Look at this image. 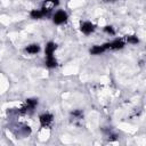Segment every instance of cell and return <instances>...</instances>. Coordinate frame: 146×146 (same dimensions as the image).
I'll return each instance as SVG.
<instances>
[{
    "instance_id": "obj_8",
    "label": "cell",
    "mask_w": 146,
    "mask_h": 146,
    "mask_svg": "<svg viewBox=\"0 0 146 146\" xmlns=\"http://www.w3.org/2000/svg\"><path fill=\"white\" fill-rule=\"evenodd\" d=\"M30 16L33 19H40V18H42V17H44L47 15H46V13L42 9H33V10H31Z\"/></svg>"
},
{
    "instance_id": "obj_5",
    "label": "cell",
    "mask_w": 146,
    "mask_h": 146,
    "mask_svg": "<svg viewBox=\"0 0 146 146\" xmlns=\"http://www.w3.org/2000/svg\"><path fill=\"white\" fill-rule=\"evenodd\" d=\"M25 103H26V106L22 108V111H21L22 113H26L27 111H32V110H34V108L36 107V105H38V100H36L35 98H27Z\"/></svg>"
},
{
    "instance_id": "obj_15",
    "label": "cell",
    "mask_w": 146,
    "mask_h": 146,
    "mask_svg": "<svg viewBox=\"0 0 146 146\" xmlns=\"http://www.w3.org/2000/svg\"><path fill=\"white\" fill-rule=\"evenodd\" d=\"M105 2H113V1H115V0H104Z\"/></svg>"
},
{
    "instance_id": "obj_9",
    "label": "cell",
    "mask_w": 146,
    "mask_h": 146,
    "mask_svg": "<svg viewBox=\"0 0 146 146\" xmlns=\"http://www.w3.org/2000/svg\"><path fill=\"white\" fill-rule=\"evenodd\" d=\"M25 51L30 55H35L40 51V46L38 43H32V44H29L26 48H25Z\"/></svg>"
},
{
    "instance_id": "obj_3",
    "label": "cell",
    "mask_w": 146,
    "mask_h": 146,
    "mask_svg": "<svg viewBox=\"0 0 146 146\" xmlns=\"http://www.w3.org/2000/svg\"><path fill=\"white\" fill-rule=\"evenodd\" d=\"M80 31L86 34V35H89L90 33H92L95 31V25L91 23V22H82L80 24Z\"/></svg>"
},
{
    "instance_id": "obj_7",
    "label": "cell",
    "mask_w": 146,
    "mask_h": 146,
    "mask_svg": "<svg viewBox=\"0 0 146 146\" xmlns=\"http://www.w3.org/2000/svg\"><path fill=\"white\" fill-rule=\"evenodd\" d=\"M110 49H113V50H119V49H122L124 47V41L122 39H115L114 41L110 42Z\"/></svg>"
},
{
    "instance_id": "obj_4",
    "label": "cell",
    "mask_w": 146,
    "mask_h": 146,
    "mask_svg": "<svg viewBox=\"0 0 146 146\" xmlns=\"http://www.w3.org/2000/svg\"><path fill=\"white\" fill-rule=\"evenodd\" d=\"M54 120V115L51 113H43L39 116V121L41 127H48Z\"/></svg>"
},
{
    "instance_id": "obj_14",
    "label": "cell",
    "mask_w": 146,
    "mask_h": 146,
    "mask_svg": "<svg viewBox=\"0 0 146 146\" xmlns=\"http://www.w3.org/2000/svg\"><path fill=\"white\" fill-rule=\"evenodd\" d=\"M71 114H72L74 117H76V119H81V117L83 116V113H82L81 110H75V111H73Z\"/></svg>"
},
{
    "instance_id": "obj_11",
    "label": "cell",
    "mask_w": 146,
    "mask_h": 146,
    "mask_svg": "<svg viewBox=\"0 0 146 146\" xmlns=\"http://www.w3.org/2000/svg\"><path fill=\"white\" fill-rule=\"evenodd\" d=\"M104 51H106V49L104 48V46H94L91 49H90V54L91 55H100L103 54Z\"/></svg>"
},
{
    "instance_id": "obj_12",
    "label": "cell",
    "mask_w": 146,
    "mask_h": 146,
    "mask_svg": "<svg viewBox=\"0 0 146 146\" xmlns=\"http://www.w3.org/2000/svg\"><path fill=\"white\" fill-rule=\"evenodd\" d=\"M125 41L130 44H137L139 42V39L137 38V35H127L125 36Z\"/></svg>"
},
{
    "instance_id": "obj_6",
    "label": "cell",
    "mask_w": 146,
    "mask_h": 146,
    "mask_svg": "<svg viewBox=\"0 0 146 146\" xmlns=\"http://www.w3.org/2000/svg\"><path fill=\"white\" fill-rule=\"evenodd\" d=\"M56 43L55 42H52V41H50V42H48L47 44H46V47H44V55H46V57H48V56H54V52H55V50H56Z\"/></svg>"
},
{
    "instance_id": "obj_13",
    "label": "cell",
    "mask_w": 146,
    "mask_h": 146,
    "mask_svg": "<svg viewBox=\"0 0 146 146\" xmlns=\"http://www.w3.org/2000/svg\"><path fill=\"white\" fill-rule=\"evenodd\" d=\"M104 32H106V33L110 34V35H114V34H115V31H114L113 26H111V25H106V26L104 27Z\"/></svg>"
},
{
    "instance_id": "obj_2",
    "label": "cell",
    "mask_w": 146,
    "mask_h": 146,
    "mask_svg": "<svg viewBox=\"0 0 146 146\" xmlns=\"http://www.w3.org/2000/svg\"><path fill=\"white\" fill-rule=\"evenodd\" d=\"M59 5V0H44L43 1V5H42V10L46 13V15H49L50 11Z\"/></svg>"
},
{
    "instance_id": "obj_10",
    "label": "cell",
    "mask_w": 146,
    "mask_h": 146,
    "mask_svg": "<svg viewBox=\"0 0 146 146\" xmlns=\"http://www.w3.org/2000/svg\"><path fill=\"white\" fill-rule=\"evenodd\" d=\"M46 65L49 68L56 67L57 66V60H56L55 56H48V57H46Z\"/></svg>"
},
{
    "instance_id": "obj_1",
    "label": "cell",
    "mask_w": 146,
    "mask_h": 146,
    "mask_svg": "<svg viewBox=\"0 0 146 146\" xmlns=\"http://www.w3.org/2000/svg\"><path fill=\"white\" fill-rule=\"evenodd\" d=\"M67 18H68V15L64 10H58L52 15V22L57 25H60V24L65 23L67 21Z\"/></svg>"
}]
</instances>
